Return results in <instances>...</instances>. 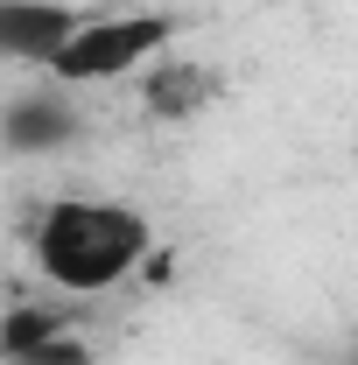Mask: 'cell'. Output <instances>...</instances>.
Here are the masks:
<instances>
[{
  "label": "cell",
  "instance_id": "6da1fadb",
  "mask_svg": "<svg viewBox=\"0 0 358 365\" xmlns=\"http://www.w3.org/2000/svg\"><path fill=\"white\" fill-rule=\"evenodd\" d=\"M155 225L120 197H49L29 225V260L63 295H113L148 260Z\"/></svg>",
  "mask_w": 358,
  "mask_h": 365
},
{
  "label": "cell",
  "instance_id": "7a4b0ae2",
  "mask_svg": "<svg viewBox=\"0 0 358 365\" xmlns=\"http://www.w3.org/2000/svg\"><path fill=\"white\" fill-rule=\"evenodd\" d=\"M183 21L162 7H120V14H78L71 36L49 49L43 78L56 91H85V85H127L140 78L162 49H176Z\"/></svg>",
  "mask_w": 358,
  "mask_h": 365
},
{
  "label": "cell",
  "instance_id": "3957f363",
  "mask_svg": "<svg viewBox=\"0 0 358 365\" xmlns=\"http://www.w3.org/2000/svg\"><path fill=\"white\" fill-rule=\"evenodd\" d=\"M134 85H140V113H148V120H162V127H190L197 113L218 106L225 78H218V63H204V56H176V49H162Z\"/></svg>",
  "mask_w": 358,
  "mask_h": 365
},
{
  "label": "cell",
  "instance_id": "277c9868",
  "mask_svg": "<svg viewBox=\"0 0 358 365\" xmlns=\"http://www.w3.org/2000/svg\"><path fill=\"white\" fill-rule=\"evenodd\" d=\"M71 7H43V0H0V56H21L43 71L49 49L71 36Z\"/></svg>",
  "mask_w": 358,
  "mask_h": 365
},
{
  "label": "cell",
  "instance_id": "5b68a950",
  "mask_svg": "<svg viewBox=\"0 0 358 365\" xmlns=\"http://www.w3.org/2000/svg\"><path fill=\"white\" fill-rule=\"evenodd\" d=\"M56 330H63V317H56V309H43V302H21V309H7V323H0V351H7V365L29 359L36 344H49Z\"/></svg>",
  "mask_w": 358,
  "mask_h": 365
},
{
  "label": "cell",
  "instance_id": "8992f818",
  "mask_svg": "<svg viewBox=\"0 0 358 365\" xmlns=\"http://www.w3.org/2000/svg\"><path fill=\"white\" fill-rule=\"evenodd\" d=\"M14 365H91V351L78 344V337H71V330H56L49 344H36L29 359H14Z\"/></svg>",
  "mask_w": 358,
  "mask_h": 365
}]
</instances>
